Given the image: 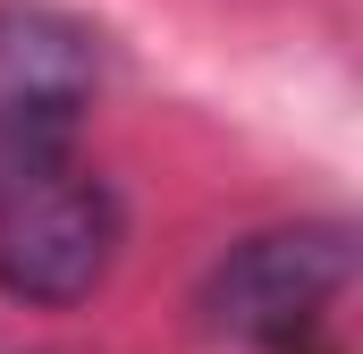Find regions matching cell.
<instances>
[{
    "label": "cell",
    "instance_id": "6da1fadb",
    "mask_svg": "<svg viewBox=\"0 0 363 354\" xmlns=\"http://www.w3.org/2000/svg\"><path fill=\"white\" fill-rule=\"evenodd\" d=\"M355 278V228L304 219V228H262L228 245L203 278V329L254 354H304L330 329V304Z\"/></svg>",
    "mask_w": 363,
    "mask_h": 354
},
{
    "label": "cell",
    "instance_id": "3957f363",
    "mask_svg": "<svg viewBox=\"0 0 363 354\" xmlns=\"http://www.w3.org/2000/svg\"><path fill=\"white\" fill-rule=\"evenodd\" d=\"M118 236H127L118 194L85 161H68L51 177H26L17 194H0V287L17 304L68 312V304H85L110 278Z\"/></svg>",
    "mask_w": 363,
    "mask_h": 354
},
{
    "label": "cell",
    "instance_id": "7a4b0ae2",
    "mask_svg": "<svg viewBox=\"0 0 363 354\" xmlns=\"http://www.w3.org/2000/svg\"><path fill=\"white\" fill-rule=\"evenodd\" d=\"M93 85H101V59L77 17L34 0L0 8V194L77 161Z\"/></svg>",
    "mask_w": 363,
    "mask_h": 354
}]
</instances>
